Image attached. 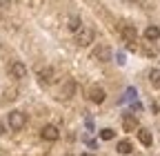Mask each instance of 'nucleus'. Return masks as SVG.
I'll return each instance as SVG.
<instances>
[{
  "label": "nucleus",
  "instance_id": "obj_22",
  "mask_svg": "<svg viewBox=\"0 0 160 156\" xmlns=\"http://www.w3.org/2000/svg\"><path fill=\"white\" fill-rule=\"evenodd\" d=\"M131 3H138V0H131Z\"/></svg>",
  "mask_w": 160,
  "mask_h": 156
},
{
  "label": "nucleus",
  "instance_id": "obj_3",
  "mask_svg": "<svg viewBox=\"0 0 160 156\" xmlns=\"http://www.w3.org/2000/svg\"><path fill=\"white\" fill-rule=\"evenodd\" d=\"M105 98H107V94H105V89L100 87V85L89 87V101H91V103L100 105V103H105Z\"/></svg>",
  "mask_w": 160,
  "mask_h": 156
},
{
  "label": "nucleus",
  "instance_id": "obj_9",
  "mask_svg": "<svg viewBox=\"0 0 160 156\" xmlns=\"http://www.w3.org/2000/svg\"><path fill=\"white\" fill-rule=\"evenodd\" d=\"M160 38V27H156V25H149L147 29H145V40H149V43H156Z\"/></svg>",
  "mask_w": 160,
  "mask_h": 156
},
{
  "label": "nucleus",
  "instance_id": "obj_12",
  "mask_svg": "<svg viewBox=\"0 0 160 156\" xmlns=\"http://www.w3.org/2000/svg\"><path fill=\"white\" fill-rule=\"evenodd\" d=\"M73 94H76V83L73 81H67L62 85V98H71Z\"/></svg>",
  "mask_w": 160,
  "mask_h": 156
},
{
  "label": "nucleus",
  "instance_id": "obj_11",
  "mask_svg": "<svg viewBox=\"0 0 160 156\" xmlns=\"http://www.w3.org/2000/svg\"><path fill=\"white\" fill-rule=\"evenodd\" d=\"M138 138H140V143L147 145V147L153 143V136H151V132H147V129H138Z\"/></svg>",
  "mask_w": 160,
  "mask_h": 156
},
{
  "label": "nucleus",
  "instance_id": "obj_5",
  "mask_svg": "<svg viewBox=\"0 0 160 156\" xmlns=\"http://www.w3.org/2000/svg\"><path fill=\"white\" fill-rule=\"evenodd\" d=\"M93 58H96V60H100V63H107V60H111V49H109L107 45H98V47L93 49Z\"/></svg>",
  "mask_w": 160,
  "mask_h": 156
},
{
  "label": "nucleus",
  "instance_id": "obj_19",
  "mask_svg": "<svg viewBox=\"0 0 160 156\" xmlns=\"http://www.w3.org/2000/svg\"><path fill=\"white\" fill-rule=\"evenodd\" d=\"M11 5V0H0V7H9Z\"/></svg>",
  "mask_w": 160,
  "mask_h": 156
},
{
  "label": "nucleus",
  "instance_id": "obj_23",
  "mask_svg": "<svg viewBox=\"0 0 160 156\" xmlns=\"http://www.w3.org/2000/svg\"><path fill=\"white\" fill-rule=\"evenodd\" d=\"M0 156H5V154H0Z\"/></svg>",
  "mask_w": 160,
  "mask_h": 156
},
{
  "label": "nucleus",
  "instance_id": "obj_15",
  "mask_svg": "<svg viewBox=\"0 0 160 156\" xmlns=\"http://www.w3.org/2000/svg\"><path fill=\"white\" fill-rule=\"evenodd\" d=\"M142 54H145V56H149V58H153V56H158V49L153 47V43H149V40H147V43H145V47H142Z\"/></svg>",
  "mask_w": 160,
  "mask_h": 156
},
{
  "label": "nucleus",
  "instance_id": "obj_18",
  "mask_svg": "<svg viewBox=\"0 0 160 156\" xmlns=\"http://www.w3.org/2000/svg\"><path fill=\"white\" fill-rule=\"evenodd\" d=\"M127 98H129V101H133V98H136V89H133V87H129V89H127Z\"/></svg>",
  "mask_w": 160,
  "mask_h": 156
},
{
  "label": "nucleus",
  "instance_id": "obj_14",
  "mask_svg": "<svg viewBox=\"0 0 160 156\" xmlns=\"http://www.w3.org/2000/svg\"><path fill=\"white\" fill-rule=\"evenodd\" d=\"M149 83H151L156 89H160V69H151V71H149Z\"/></svg>",
  "mask_w": 160,
  "mask_h": 156
},
{
  "label": "nucleus",
  "instance_id": "obj_8",
  "mask_svg": "<svg viewBox=\"0 0 160 156\" xmlns=\"http://www.w3.org/2000/svg\"><path fill=\"white\" fill-rule=\"evenodd\" d=\"M120 34H122V38H125V43H136V38H138V31H136V27L133 25H125L122 29H120Z\"/></svg>",
  "mask_w": 160,
  "mask_h": 156
},
{
  "label": "nucleus",
  "instance_id": "obj_6",
  "mask_svg": "<svg viewBox=\"0 0 160 156\" xmlns=\"http://www.w3.org/2000/svg\"><path fill=\"white\" fill-rule=\"evenodd\" d=\"M9 74H11V78H25V76H27L25 63H20V60L11 63V65H9Z\"/></svg>",
  "mask_w": 160,
  "mask_h": 156
},
{
  "label": "nucleus",
  "instance_id": "obj_21",
  "mask_svg": "<svg viewBox=\"0 0 160 156\" xmlns=\"http://www.w3.org/2000/svg\"><path fill=\"white\" fill-rule=\"evenodd\" d=\"M80 156H91V154H80Z\"/></svg>",
  "mask_w": 160,
  "mask_h": 156
},
{
  "label": "nucleus",
  "instance_id": "obj_10",
  "mask_svg": "<svg viewBox=\"0 0 160 156\" xmlns=\"http://www.w3.org/2000/svg\"><path fill=\"white\" fill-rule=\"evenodd\" d=\"M122 127H125V132H136L138 129V121L133 118L131 114H125L122 116Z\"/></svg>",
  "mask_w": 160,
  "mask_h": 156
},
{
  "label": "nucleus",
  "instance_id": "obj_16",
  "mask_svg": "<svg viewBox=\"0 0 160 156\" xmlns=\"http://www.w3.org/2000/svg\"><path fill=\"white\" fill-rule=\"evenodd\" d=\"M116 149H118L120 154H131V143H129V141H120Z\"/></svg>",
  "mask_w": 160,
  "mask_h": 156
},
{
  "label": "nucleus",
  "instance_id": "obj_20",
  "mask_svg": "<svg viewBox=\"0 0 160 156\" xmlns=\"http://www.w3.org/2000/svg\"><path fill=\"white\" fill-rule=\"evenodd\" d=\"M2 134H5V125H2V123H0V136H2Z\"/></svg>",
  "mask_w": 160,
  "mask_h": 156
},
{
  "label": "nucleus",
  "instance_id": "obj_1",
  "mask_svg": "<svg viewBox=\"0 0 160 156\" xmlns=\"http://www.w3.org/2000/svg\"><path fill=\"white\" fill-rule=\"evenodd\" d=\"M93 38H96V34H93L91 27H80V29L76 31V43H78L80 47H89V45L93 43Z\"/></svg>",
  "mask_w": 160,
  "mask_h": 156
},
{
  "label": "nucleus",
  "instance_id": "obj_13",
  "mask_svg": "<svg viewBox=\"0 0 160 156\" xmlns=\"http://www.w3.org/2000/svg\"><path fill=\"white\" fill-rule=\"evenodd\" d=\"M80 27H82V23H80V18H78V16H71L69 20H67V29H69V31H73V34H76Z\"/></svg>",
  "mask_w": 160,
  "mask_h": 156
},
{
  "label": "nucleus",
  "instance_id": "obj_4",
  "mask_svg": "<svg viewBox=\"0 0 160 156\" xmlns=\"http://www.w3.org/2000/svg\"><path fill=\"white\" fill-rule=\"evenodd\" d=\"M40 136H42L45 141L53 143V141H58V138H60V132H58V127H56V125H45V127H42V132H40Z\"/></svg>",
  "mask_w": 160,
  "mask_h": 156
},
{
  "label": "nucleus",
  "instance_id": "obj_7",
  "mask_svg": "<svg viewBox=\"0 0 160 156\" xmlns=\"http://www.w3.org/2000/svg\"><path fill=\"white\" fill-rule=\"evenodd\" d=\"M36 74H38V78H40V83H45V85H47V83H53V69H51V67H47V65H45V67H38Z\"/></svg>",
  "mask_w": 160,
  "mask_h": 156
},
{
  "label": "nucleus",
  "instance_id": "obj_17",
  "mask_svg": "<svg viewBox=\"0 0 160 156\" xmlns=\"http://www.w3.org/2000/svg\"><path fill=\"white\" fill-rule=\"evenodd\" d=\"M113 136H116V132H113V129H109V127L100 132V138H102V141H111Z\"/></svg>",
  "mask_w": 160,
  "mask_h": 156
},
{
  "label": "nucleus",
  "instance_id": "obj_2",
  "mask_svg": "<svg viewBox=\"0 0 160 156\" xmlns=\"http://www.w3.org/2000/svg\"><path fill=\"white\" fill-rule=\"evenodd\" d=\"M27 125V116L22 114V112H11L9 114V127L13 129V132H20Z\"/></svg>",
  "mask_w": 160,
  "mask_h": 156
}]
</instances>
